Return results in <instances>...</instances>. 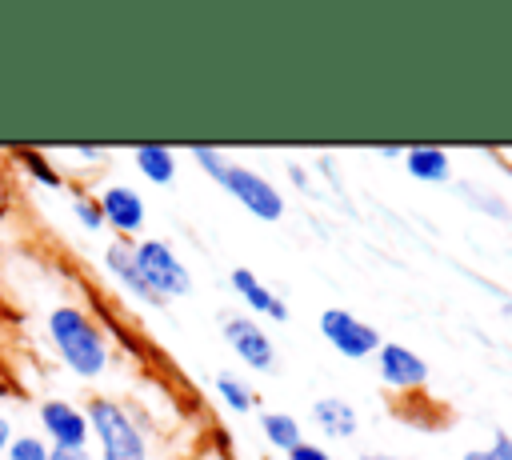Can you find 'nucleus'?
Instances as JSON below:
<instances>
[{
  "label": "nucleus",
  "mask_w": 512,
  "mask_h": 460,
  "mask_svg": "<svg viewBox=\"0 0 512 460\" xmlns=\"http://www.w3.org/2000/svg\"><path fill=\"white\" fill-rule=\"evenodd\" d=\"M48 336L60 352V360L80 376V380H96L108 368V344L100 336V328L72 304H60L48 312Z\"/></svg>",
  "instance_id": "obj_1"
},
{
  "label": "nucleus",
  "mask_w": 512,
  "mask_h": 460,
  "mask_svg": "<svg viewBox=\"0 0 512 460\" xmlns=\"http://www.w3.org/2000/svg\"><path fill=\"white\" fill-rule=\"evenodd\" d=\"M84 416H88V432H96L100 440V460H148L144 432L116 400L96 396Z\"/></svg>",
  "instance_id": "obj_2"
},
{
  "label": "nucleus",
  "mask_w": 512,
  "mask_h": 460,
  "mask_svg": "<svg viewBox=\"0 0 512 460\" xmlns=\"http://www.w3.org/2000/svg\"><path fill=\"white\" fill-rule=\"evenodd\" d=\"M132 256H136V268H140L144 284H148L160 300H172V296H188V292H192L188 268L176 260V252H172L164 240L132 244Z\"/></svg>",
  "instance_id": "obj_3"
},
{
  "label": "nucleus",
  "mask_w": 512,
  "mask_h": 460,
  "mask_svg": "<svg viewBox=\"0 0 512 460\" xmlns=\"http://www.w3.org/2000/svg\"><path fill=\"white\" fill-rule=\"evenodd\" d=\"M216 184L228 188L256 220H280V216H284V196H280L264 176H256V172L244 168V164H224V172H220Z\"/></svg>",
  "instance_id": "obj_4"
},
{
  "label": "nucleus",
  "mask_w": 512,
  "mask_h": 460,
  "mask_svg": "<svg viewBox=\"0 0 512 460\" xmlns=\"http://www.w3.org/2000/svg\"><path fill=\"white\" fill-rule=\"evenodd\" d=\"M320 332L332 340V348L340 352V356H348V360H360V356H368V352H376L380 348V336H376V328H368V324H360L352 312H344V308H328L324 316H320Z\"/></svg>",
  "instance_id": "obj_5"
},
{
  "label": "nucleus",
  "mask_w": 512,
  "mask_h": 460,
  "mask_svg": "<svg viewBox=\"0 0 512 460\" xmlns=\"http://www.w3.org/2000/svg\"><path fill=\"white\" fill-rule=\"evenodd\" d=\"M40 424L48 432V440L64 452H84L88 444V416L68 404V400H44L40 404Z\"/></svg>",
  "instance_id": "obj_6"
},
{
  "label": "nucleus",
  "mask_w": 512,
  "mask_h": 460,
  "mask_svg": "<svg viewBox=\"0 0 512 460\" xmlns=\"http://www.w3.org/2000/svg\"><path fill=\"white\" fill-rule=\"evenodd\" d=\"M224 340L232 344V352L252 364L256 372H272L276 368V348L268 340V332L256 324V320H244V316H228L224 320Z\"/></svg>",
  "instance_id": "obj_7"
},
{
  "label": "nucleus",
  "mask_w": 512,
  "mask_h": 460,
  "mask_svg": "<svg viewBox=\"0 0 512 460\" xmlns=\"http://www.w3.org/2000/svg\"><path fill=\"white\" fill-rule=\"evenodd\" d=\"M96 204H100L104 224H112V228L124 232V236H132V232L144 224V200H140V192L128 188V184H112V188H104V196H100Z\"/></svg>",
  "instance_id": "obj_8"
},
{
  "label": "nucleus",
  "mask_w": 512,
  "mask_h": 460,
  "mask_svg": "<svg viewBox=\"0 0 512 460\" xmlns=\"http://www.w3.org/2000/svg\"><path fill=\"white\" fill-rule=\"evenodd\" d=\"M376 352H380L376 360H380L384 384H392V388H416V384L428 380V364L416 352H408L404 344H380Z\"/></svg>",
  "instance_id": "obj_9"
},
{
  "label": "nucleus",
  "mask_w": 512,
  "mask_h": 460,
  "mask_svg": "<svg viewBox=\"0 0 512 460\" xmlns=\"http://www.w3.org/2000/svg\"><path fill=\"white\" fill-rule=\"evenodd\" d=\"M104 268H108L132 296H140V300H148V304H164V300L144 284V276H140V268H136V256H132V244H128V240H116V244L104 248Z\"/></svg>",
  "instance_id": "obj_10"
},
{
  "label": "nucleus",
  "mask_w": 512,
  "mask_h": 460,
  "mask_svg": "<svg viewBox=\"0 0 512 460\" xmlns=\"http://www.w3.org/2000/svg\"><path fill=\"white\" fill-rule=\"evenodd\" d=\"M232 288L248 300V308L264 312V316H272V320H288V308H284V304H280V300H276V296H272L248 268H236V272H232Z\"/></svg>",
  "instance_id": "obj_11"
},
{
  "label": "nucleus",
  "mask_w": 512,
  "mask_h": 460,
  "mask_svg": "<svg viewBox=\"0 0 512 460\" xmlns=\"http://www.w3.org/2000/svg\"><path fill=\"white\" fill-rule=\"evenodd\" d=\"M404 160H408V172H412L416 180H428V184L448 180V156H444L440 148H432V144H416V148H408Z\"/></svg>",
  "instance_id": "obj_12"
},
{
  "label": "nucleus",
  "mask_w": 512,
  "mask_h": 460,
  "mask_svg": "<svg viewBox=\"0 0 512 460\" xmlns=\"http://www.w3.org/2000/svg\"><path fill=\"white\" fill-rule=\"evenodd\" d=\"M316 424L328 432V436H352L356 432V412H352V404H344V400H336V396H324V400H316Z\"/></svg>",
  "instance_id": "obj_13"
},
{
  "label": "nucleus",
  "mask_w": 512,
  "mask_h": 460,
  "mask_svg": "<svg viewBox=\"0 0 512 460\" xmlns=\"http://www.w3.org/2000/svg\"><path fill=\"white\" fill-rule=\"evenodd\" d=\"M136 168L152 184H172V176H176V160H172V152L164 144H140L136 148Z\"/></svg>",
  "instance_id": "obj_14"
},
{
  "label": "nucleus",
  "mask_w": 512,
  "mask_h": 460,
  "mask_svg": "<svg viewBox=\"0 0 512 460\" xmlns=\"http://www.w3.org/2000/svg\"><path fill=\"white\" fill-rule=\"evenodd\" d=\"M12 160H16L40 188H60V184H64V176H60V172L48 164V156H40L36 148H12Z\"/></svg>",
  "instance_id": "obj_15"
},
{
  "label": "nucleus",
  "mask_w": 512,
  "mask_h": 460,
  "mask_svg": "<svg viewBox=\"0 0 512 460\" xmlns=\"http://www.w3.org/2000/svg\"><path fill=\"white\" fill-rule=\"evenodd\" d=\"M260 428H264V436L276 444V448H296L300 444V424L292 420V416H284V412H268L264 420H260Z\"/></svg>",
  "instance_id": "obj_16"
},
{
  "label": "nucleus",
  "mask_w": 512,
  "mask_h": 460,
  "mask_svg": "<svg viewBox=\"0 0 512 460\" xmlns=\"http://www.w3.org/2000/svg\"><path fill=\"white\" fill-rule=\"evenodd\" d=\"M216 392H220V400H224L232 412H248V408H252V392H248V384L236 380L232 372H220V376H216Z\"/></svg>",
  "instance_id": "obj_17"
},
{
  "label": "nucleus",
  "mask_w": 512,
  "mask_h": 460,
  "mask_svg": "<svg viewBox=\"0 0 512 460\" xmlns=\"http://www.w3.org/2000/svg\"><path fill=\"white\" fill-rule=\"evenodd\" d=\"M8 460H48V444L40 436H16L8 448H4Z\"/></svg>",
  "instance_id": "obj_18"
},
{
  "label": "nucleus",
  "mask_w": 512,
  "mask_h": 460,
  "mask_svg": "<svg viewBox=\"0 0 512 460\" xmlns=\"http://www.w3.org/2000/svg\"><path fill=\"white\" fill-rule=\"evenodd\" d=\"M72 212H76V220L88 228V232H96V228H104V216H100V204L92 200V196H72Z\"/></svg>",
  "instance_id": "obj_19"
},
{
  "label": "nucleus",
  "mask_w": 512,
  "mask_h": 460,
  "mask_svg": "<svg viewBox=\"0 0 512 460\" xmlns=\"http://www.w3.org/2000/svg\"><path fill=\"white\" fill-rule=\"evenodd\" d=\"M192 160H196V164H200V168H204L212 180H220V172H224V164H228V160H224L216 148H204V144H192Z\"/></svg>",
  "instance_id": "obj_20"
},
{
  "label": "nucleus",
  "mask_w": 512,
  "mask_h": 460,
  "mask_svg": "<svg viewBox=\"0 0 512 460\" xmlns=\"http://www.w3.org/2000/svg\"><path fill=\"white\" fill-rule=\"evenodd\" d=\"M464 460H512V436L508 432H496V440H492L488 452H464Z\"/></svg>",
  "instance_id": "obj_21"
},
{
  "label": "nucleus",
  "mask_w": 512,
  "mask_h": 460,
  "mask_svg": "<svg viewBox=\"0 0 512 460\" xmlns=\"http://www.w3.org/2000/svg\"><path fill=\"white\" fill-rule=\"evenodd\" d=\"M460 188H464V192H468V200H472V204H476V208H484V212H488V216H508V208H504V204H500V200H492V196H488V192H476V188H472V184H460Z\"/></svg>",
  "instance_id": "obj_22"
},
{
  "label": "nucleus",
  "mask_w": 512,
  "mask_h": 460,
  "mask_svg": "<svg viewBox=\"0 0 512 460\" xmlns=\"http://www.w3.org/2000/svg\"><path fill=\"white\" fill-rule=\"evenodd\" d=\"M288 460H332V456H328V452H320L316 444H304V440H300L296 448H288Z\"/></svg>",
  "instance_id": "obj_23"
},
{
  "label": "nucleus",
  "mask_w": 512,
  "mask_h": 460,
  "mask_svg": "<svg viewBox=\"0 0 512 460\" xmlns=\"http://www.w3.org/2000/svg\"><path fill=\"white\" fill-rule=\"evenodd\" d=\"M48 460H92V456H88V452H64V448H52Z\"/></svg>",
  "instance_id": "obj_24"
},
{
  "label": "nucleus",
  "mask_w": 512,
  "mask_h": 460,
  "mask_svg": "<svg viewBox=\"0 0 512 460\" xmlns=\"http://www.w3.org/2000/svg\"><path fill=\"white\" fill-rule=\"evenodd\" d=\"M8 444H12V424L0 416V456H4V448H8Z\"/></svg>",
  "instance_id": "obj_25"
},
{
  "label": "nucleus",
  "mask_w": 512,
  "mask_h": 460,
  "mask_svg": "<svg viewBox=\"0 0 512 460\" xmlns=\"http://www.w3.org/2000/svg\"><path fill=\"white\" fill-rule=\"evenodd\" d=\"M76 152H80L84 160H96V156H104V148H100V144H80Z\"/></svg>",
  "instance_id": "obj_26"
},
{
  "label": "nucleus",
  "mask_w": 512,
  "mask_h": 460,
  "mask_svg": "<svg viewBox=\"0 0 512 460\" xmlns=\"http://www.w3.org/2000/svg\"><path fill=\"white\" fill-rule=\"evenodd\" d=\"M8 204H12V192H8V180L0 176V216L8 212Z\"/></svg>",
  "instance_id": "obj_27"
},
{
  "label": "nucleus",
  "mask_w": 512,
  "mask_h": 460,
  "mask_svg": "<svg viewBox=\"0 0 512 460\" xmlns=\"http://www.w3.org/2000/svg\"><path fill=\"white\" fill-rule=\"evenodd\" d=\"M376 156H388V160H392V156H400V148H396V144H380Z\"/></svg>",
  "instance_id": "obj_28"
},
{
  "label": "nucleus",
  "mask_w": 512,
  "mask_h": 460,
  "mask_svg": "<svg viewBox=\"0 0 512 460\" xmlns=\"http://www.w3.org/2000/svg\"><path fill=\"white\" fill-rule=\"evenodd\" d=\"M360 460H396V456H384V452H364Z\"/></svg>",
  "instance_id": "obj_29"
}]
</instances>
